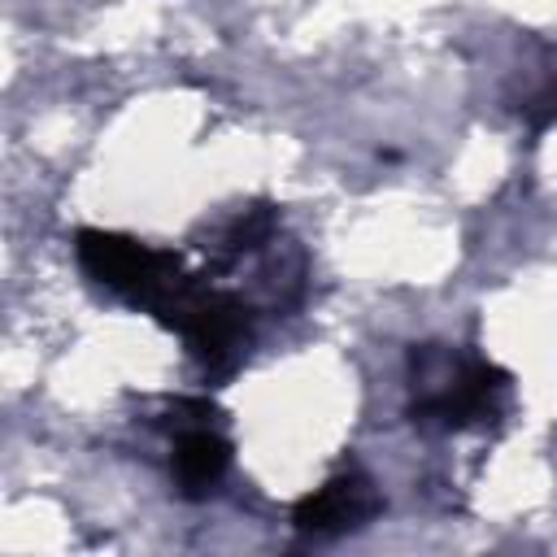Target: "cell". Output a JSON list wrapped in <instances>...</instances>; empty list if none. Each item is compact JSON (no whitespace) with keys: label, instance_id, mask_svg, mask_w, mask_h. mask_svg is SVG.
<instances>
[{"label":"cell","instance_id":"1","mask_svg":"<svg viewBox=\"0 0 557 557\" xmlns=\"http://www.w3.org/2000/svg\"><path fill=\"white\" fill-rule=\"evenodd\" d=\"M78 265L96 283H104L131 300H144L152 309H161L187 283V274L178 270V261L170 252H157V248L135 244L113 231H78Z\"/></svg>","mask_w":557,"mask_h":557},{"label":"cell","instance_id":"2","mask_svg":"<svg viewBox=\"0 0 557 557\" xmlns=\"http://www.w3.org/2000/svg\"><path fill=\"white\" fill-rule=\"evenodd\" d=\"M379 513V492L374 483L361 474V470H348V474H335L331 483H322L318 492H309L292 522L300 535H313V540H326V535H344L361 522H370Z\"/></svg>","mask_w":557,"mask_h":557},{"label":"cell","instance_id":"3","mask_svg":"<svg viewBox=\"0 0 557 557\" xmlns=\"http://www.w3.org/2000/svg\"><path fill=\"white\" fill-rule=\"evenodd\" d=\"M170 466H174L178 492L191 496V500H200V496H209V492L218 487V479L226 474V466H231V444H226L222 435H213L205 422H200V426H183Z\"/></svg>","mask_w":557,"mask_h":557}]
</instances>
